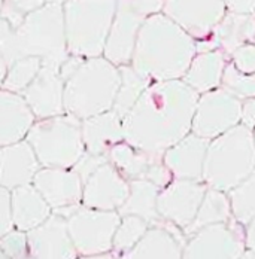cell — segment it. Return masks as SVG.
I'll return each instance as SVG.
<instances>
[{"label":"cell","instance_id":"f546056e","mask_svg":"<svg viewBox=\"0 0 255 259\" xmlns=\"http://www.w3.org/2000/svg\"><path fill=\"white\" fill-rule=\"evenodd\" d=\"M42 66H44V60L34 55L23 57L14 61L8 70V75L2 80V90L21 94L39 75Z\"/></svg>","mask_w":255,"mask_h":259},{"label":"cell","instance_id":"f1b7e54d","mask_svg":"<svg viewBox=\"0 0 255 259\" xmlns=\"http://www.w3.org/2000/svg\"><path fill=\"white\" fill-rule=\"evenodd\" d=\"M118 67L121 73V85L115 99L114 110L124 119L126 115L131 110V107L142 96V93L145 91V88L151 83V80L137 73L131 64H123Z\"/></svg>","mask_w":255,"mask_h":259},{"label":"cell","instance_id":"2e32d148","mask_svg":"<svg viewBox=\"0 0 255 259\" xmlns=\"http://www.w3.org/2000/svg\"><path fill=\"white\" fill-rule=\"evenodd\" d=\"M128 195L130 181L111 161H106L84 183L82 204L100 210H118Z\"/></svg>","mask_w":255,"mask_h":259},{"label":"cell","instance_id":"5bb4252c","mask_svg":"<svg viewBox=\"0 0 255 259\" xmlns=\"http://www.w3.org/2000/svg\"><path fill=\"white\" fill-rule=\"evenodd\" d=\"M163 12L196 40L212 34L227 12L226 0H164Z\"/></svg>","mask_w":255,"mask_h":259},{"label":"cell","instance_id":"836d02e7","mask_svg":"<svg viewBox=\"0 0 255 259\" xmlns=\"http://www.w3.org/2000/svg\"><path fill=\"white\" fill-rule=\"evenodd\" d=\"M45 5L47 0H2V20L12 28H18L28 14Z\"/></svg>","mask_w":255,"mask_h":259},{"label":"cell","instance_id":"d590c367","mask_svg":"<svg viewBox=\"0 0 255 259\" xmlns=\"http://www.w3.org/2000/svg\"><path fill=\"white\" fill-rule=\"evenodd\" d=\"M15 228L12 213V191L9 188H0V235Z\"/></svg>","mask_w":255,"mask_h":259},{"label":"cell","instance_id":"ac0fdd59","mask_svg":"<svg viewBox=\"0 0 255 259\" xmlns=\"http://www.w3.org/2000/svg\"><path fill=\"white\" fill-rule=\"evenodd\" d=\"M175 224L160 219L151 224L150 230L142 240L128 250L123 258L126 259H179L184 258V247L187 240L185 234Z\"/></svg>","mask_w":255,"mask_h":259},{"label":"cell","instance_id":"1f68e13d","mask_svg":"<svg viewBox=\"0 0 255 259\" xmlns=\"http://www.w3.org/2000/svg\"><path fill=\"white\" fill-rule=\"evenodd\" d=\"M233 216L243 225L255 218V168L254 171L229 191Z\"/></svg>","mask_w":255,"mask_h":259},{"label":"cell","instance_id":"7a4b0ae2","mask_svg":"<svg viewBox=\"0 0 255 259\" xmlns=\"http://www.w3.org/2000/svg\"><path fill=\"white\" fill-rule=\"evenodd\" d=\"M196 54L197 40L164 12H158L140 27L130 64L151 82L182 79Z\"/></svg>","mask_w":255,"mask_h":259},{"label":"cell","instance_id":"3957f363","mask_svg":"<svg viewBox=\"0 0 255 259\" xmlns=\"http://www.w3.org/2000/svg\"><path fill=\"white\" fill-rule=\"evenodd\" d=\"M0 61L8 67L14 61L34 55L47 63L61 64L70 57L67 51L63 5L47 3L28 14L18 28H12L2 20Z\"/></svg>","mask_w":255,"mask_h":259},{"label":"cell","instance_id":"52a82bcc","mask_svg":"<svg viewBox=\"0 0 255 259\" xmlns=\"http://www.w3.org/2000/svg\"><path fill=\"white\" fill-rule=\"evenodd\" d=\"M42 167L74 168L87 152L82 119L70 113L36 119L26 137Z\"/></svg>","mask_w":255,"mask_h":259},{"label":"cell","instance_id":"83f0119b","mask_svg":"<svg viewBox=\"0 0 255 259\" xmlns=\"http://www.w3.org/2000/svg\"><path fill=\"white\" fill-rule=\"evenodd\" d=\"M109 161L120 170V173L128 179H145L150 167L153 165L155 161L163 159L161 156H155L143 152L128 142L123 140L118 145H115L109 151Z\"/></svg>","mask_w":255,"mask_h":259},{"label":"cell","instance_id":"277c9868","mask_svg":"<svg viewBox=\"0 0 255 259\" xmlns=\"http://www.w3.org/2000/svg\"><path fill=\"white\" fill-rule=\"evenodd\" d=\"M121 85L120 67L104 55L85 58L78 70L66 80V112L79 119L114 109Z\"/></svg>","mask_w":255,"mask_h":259},{"label":"cell","instance_id":"ffe728a7","mask_svg":"<svg viewBox=\"0 0 255 259\" xmlns=\"http://www.w3.org/2000/svg\"><path fill=\"white\" fill-rule=\"evenodd\" d=\"M42 164L30 142L24 139L0 148V185L9 189L33 183Z\"/></svg>","mask_w":255,"mask_h":259},{"label":"cell","instance_id":"9a60e30c","mask_svg":"<svg viewBox=\"0 0 255 259\" xmlns=\"http://www.w3.org/2000/svg\"><path fill=\"white\" fill-rule=\"evenodd\" d=\"M28 258L74 259L78 250L69 233L67 219L54 213L39 227L27 231Z\"/></svg>","mask_w":255,"mask_h":259},{"label":"cell","instance_id":"4dcf8cb0","mask_svg":"<svg viewBox=\"0 0 255 259\" xmlns=\"http://www.w3.org/2000/svg\"><path fill=\"white\" fill-rule=\"evenodd\" d=\"M151 224L136 214H126L121 216V222L117 228L114 237V252L118 255H126L131 250L150 230Z\"/></svg>","mask_w":255,"mask_h":259},{"label":"cell","instance_id":"5b68a950","mask_svg":"<svg viewBox=\"0 0 255 259\" xmlns=\"http://www.w3.org/2000/svg\"><path fill=\"white\" fill-rule=\"evenodd\" d=\"M254 168V130L240 122L210 140L204 159L203 182L209 188L229 192Z\"/></svg>","mask_w":255,"mask_h":259},{"label":"cell","instance_id":"4316f807","mask_svg":"<svg viewBox=\"0 0 255 259\" xmlns=\"http://www.w3.org/2000/svg\"><path fill=\"white\" fill-rule=\"evenodd\" d=\"M231 218H233V210H231L229 192L215 188H207L206 195L193 224L184 230V234L190 237L207 225L229 222Z\"/></svg>","mask_w":255,"mask_h":259},{"label":"cell","instance_id":"603a6c76","mask_svg":"<svg viewBox=\"0 0 255 259\" xmlns=\"http://www.w3.org/2000/svg\"><path fill=\"white\" fill-rule=\"evenodd\" d=\"M82 137L87 152L107 155L115 145L124 140L123 118L111 109L82 119Z\"/></svg>","mask_w":255,"mask_h":259},{"label":"cell","instance_id":"d6986e66","mask_svg":"<svg viewBox=\"0 0 255 259\" xmlns=\"http://www.w3.org/2000/svg\"><path fill=\"white\" fill-rule=\"evenodd\" d=\"M255 42V12L239 14L227 11L224 18L206 39L197 40V52L223 50L231 60L233 52L245 44Z\"/></svg>","mask_w":255,"mask_h":259},{"label":"cell","instance_id":"ab89813d","mask_svg":"<svg viewBox=\"0 0 255 259\" xmlns=\"http://www.w3.org/2000/svg\"><path fill=\"white\" fill-rule=\"evenodd\" d=\"M227 11L239 14H254L255 0H226Z\"/></svg>","mask_w":255,"mask_h":259},{"label":"cell","instance_id":"ba28073f","mask_svg":"<svg viewBox=\"0 0 255 259\" xmlns=\"http://www.w3.org/2000/svg\"><path fill=\"white\" fill-rule=\"evenodd\" d=\"M121 222L118 210L81 206L67 218V227L78 255L84 258H106L114 252V237Z\"/></svg>","mask_w":255,"mask_h":259},{"label":"cell","instance_id":"d6a6232c","mask_svg":"<svg viewBox=\"0 0 255 259\" xmlns=\"http://www.w3.org/2000/svg\"><path fill=\"white\" fill-rule=\"evenodd\" d=\"M221 87L234 94L236 97H239L240 100L255 97V73L240 72L230 60L224 70Z\"/></svg>","mask_w":255,"mask_h":259},{"label":"cell","instance_id":"e575fe53","mask_svg":"<svg viewBox=\"0 0 255 259\" xmlns=\"http://www.w3.org/2000/svg\"><path fill=\"white\" fill-rule=\"evenodd\" d=\"M2 258H28V237L26 231L14 228L0 238Z\"/></svg>","mask_w":255,"mask_h":259},{"label":"cell","instance_id":"6da1fadb","mask_svg":"<svg viewBox=\"0 0 255 259\" xmlns=\"http://www.w3.org/2000/svg\"><path fill=\"white\" fill-rule=\"evenodd\" d=\"M200 94L184 79L151 82L123 119L124 140L161 156L193 128Z\"/></svg>","mask_w":255,"mask_h":259},{"label":"cell","instance_id":"b9f144b4","mask_svg":"<svg viewBox=\"0 0 255 259\" xmlns=\"http://www.w3.org/2000/svg\"><path fill=\"white\" fill-rule=\"evenodd\" d=\"M67 0H47V3H55V5H64Z\"/></svg>","mask_w":255,"mask_h":259},{"label":"cell","instance_id":"d4e9b609","mask_svg":"<svg viewBox=\"0 0 255 259\" xmlns=\"http://www.w3.org/2000/svg\"><path fill=\"white\" fill-rule=\"evenodd\" d=\"M229 61L230 57L223 50L197 52L182 79L199 94H203L221 87Z\"/></svg>","mask_w":255,"mask_h":259},{"label":"cell","instance_id":"8fae6325","mask_svg":"<svg viewBox=\"0 0 255 259\" xmlns=\"http://www.w3.org/2000/svg\"><path fill=\"white\" fill-rule=\"evenodd\" d=\"M242 104L243 100L223 87L206 91L199 97L191 131L210 140L218 137L242 122Z\"/></svg>","mask_w":255,"mask_h":259},{"label":"cell","instance_id":"8d00e7d4","mask_svg":"<svg viewBox=\"0 0 255 259\" xmlns=\"http://www.w3.org/2000/svg\"><path fill=\"white\" fill-rule=\"evenodd\" d=\"M234 66L243 73H255V42L245 44L231 55Z\"/></svg>","mask_w":255,"mask_h":259},{"label":"cell","instance_id":"8992f818","mask_svg":"<svg viewBox=\"0 0 255 259\" xmlns=\"http://www.w3.org/2000/svg\"><path fill=\"white\" fill-rule=\"evenodd\" d=\"M118 0H67L63 5L67 51L82 58L100 57Z\"/></svg>","mask_w":255,"mask_h":259},{"label":"cell","instance_id":"e0dca14e","mask_svg":"<svg viewBox=\"0 0 255 259\" xmlns=\"http://www.w3.org/2000/svg\"><path fill=\"white\" fill-rule=\"evenodd\" d=\"M66 80L60 75V66L44 61L34 80L21 93L38 119L66 113L64 107Z\"/></svg>","mask_w":255,"mask_h":259},{"label":"cell","instance_id":"7bdbcfd3","mask_svg":"<svg viewBox=\"0 0 255 259\" xmlns=\"http://www.w3.org/2000/svg\"><path fill=\"white\" fill-rule=\"evenodd\" d=\"M254 136H255V128H254Z\"/></svg>","mask_w":255,"mask_h":259},{"label":"cell","instance_id":"30bf717a","mask_svg":"<svg viewBox=\"0 0 255 259\" xmlns=\"http://www.w3.org/2000/svg\"><path fill=\"white\" fill-rule=\"evenodd\" d=\"M246 252L245 225L234 216L190 235L184 247L185 259H239Z\"/></svg>","mask_w":255,"mask_h":259},{"label":"cell","instance_id":"60d3db41","mask_svg":"<svg viewBox=\"0 0 255 259\" xmlns=\"http://www.w3.org/2000/svg\"><path fill=\"white\" fill-rule=\"evenodd\" d=\"M245 240H246V252L243 258H255V218L245 225Z\"/></svg>","mask_w":255,"mask_h":259},{"label":"cell","instance_id":"7402d4cb","mask_svg":"<svg viewBox=\"0 0 255 259\" xmlns=\"http://www.w3.org/2000/svg\"><path fill=\"white\" fill-rule=\"evenodd\" d=\"M36 115L23 94L2 90L0 93V146L24 140L36 122Z\"/></svg>","mask_w":255,"mask_h":259},{"label":"cell","instance_id":"484cf974","mask_svg":"<svg viewBox=\"0 0 255 259\" xmlns=\"http://www.w3.org/2000/svg\"><path fill=\"white\" fill-rule=\"evenodd\" d=\"M160 186H157L148 179H133L130 181V195L126 203L118 208L121 216L126 214H136L147 219L150 224H155L161 219L158 208H157V198L160 194Z\"/></svg>","mask_w":255,"mask_h":259},{"label":"cell","instance_id":"7c38bea8","mask_svg":"<svg viewBox=\"0 0 255 259\" xmlns=\"http://www.w3.org/2000/svg\"><path fill=\"white\" fill-rule=\"evenodd\" d=\"M33 185L50 203L52 211L66 219L82 206L84 181L75 168L42 167Z\"/></svg>","mask_w":255,"mask_h":259},{"label":"cell","instance_id":"74e56055","mask_svg":"<svg viewBox=\"0 0 255 259\" xmlns=\"http://www.w3.org/2000/svg\"><path fill=\"white\" fill-rule=\"evenodd\" d=\"M106 161H109V156L107 155H94V154H90V152H85L82 158L77 162V165L74 167L78 173L81 175L84 183L87 182V179L102 165Z\"/></svg>","mask_w":255,"mask_h":259},{"label":"cell","instance_id":"cb8c5ba5","mask_svg":"<svg viewBox=\"0 0 255 259\" xmlns=\"http://www.w3.org/2000/svg\"><path fill=\"white\" fill-rule=\"evenodd\" d=\"M12 213L17 230L30 231L44 224L52 214V207L33 183L14 188Z\"/></svg>","mask_w":255,"mask_h":259},{"label":"cell","instance_id":"9c48e42d","mask_svg":"<svg viewBox=\"0 0 255 259\" xmlns=\"http://www.w3.org/2000/svg\"><path fill=\"white\" fill-rule=\"evenodd\" d=\"M164 0H118L103 55L117 66L130 64L143 23L163 12Z\"/></svg>","mask_w":255,"mask_h":259},{"label":"cell","instance_id":"4fadbf2b","mask_svg":"<svg viewBox=\"0 0 255 259\" xmlns=\"http://www.w3.org/2000/svg\"><path fill=\"white\" fill-rule=\"evenodd\" d=\"M207 188L203 181L175 178L167 186L160 189L157 198L160 216L184 231L193 224Z\"/></svg>","mask_w":255,"mask_h":259},{"label":"cell","instance_id":"f35d334b","mask_svg":"<svg viewBox=\"0 0 255 259\" xmlns=\"http://www.w3.org/2000/svg\"><path fill=\"white\" fill-rule=\"evenodd\" d=\"M242 124L249 128H255V97L243 100L242 104Z\"/></svg>","mask_w":255,"mask_h":259},{"label":"cell","instance_id":"44dd1931","mask_svg":"<svg viewBox=\"0 0 255 259\" xmlns=\"http://www.w3.org/2000/svg\"><path fill=\"white\" fill-rule=\"evenodd\" d=\"M209 143L210 139L191 131L164 152L163 161L176 179L203 181L204 159Z\"/></svg>","mask_w":255,"mask_h":259}]
</instances>
